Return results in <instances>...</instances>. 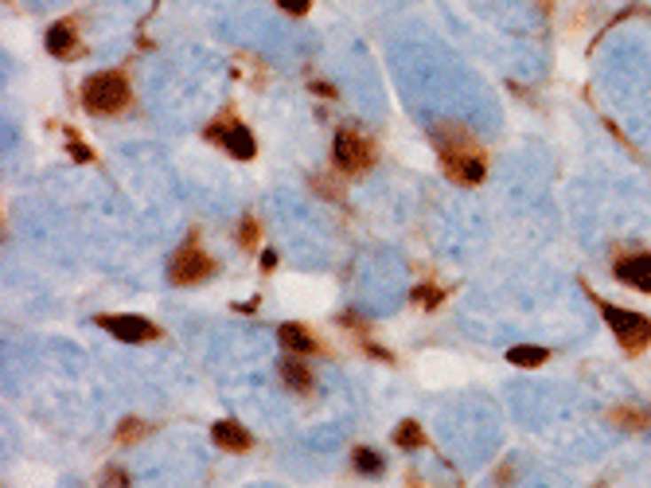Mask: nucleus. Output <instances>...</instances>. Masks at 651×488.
Here are the masks:
<instances>
[{
  "instance_id": "1",
  "label": "nucleus",
  "mask_w": 651,
  "mask_h": 488,
  "mask_svg": "<svg viewBox=\"0 0 651 488\" xmlns=\"http://www.w3.org/2000/svg\"><path fill=\"white\" fill-rule=\"evenodd\" d=\"M433 137H437V156H441V169H445L449 180L465 184V188H476L488 172L484 145L465 125H445V130H437Z\"/></svg>"
},
{
  "instance_id": "2",
  "label": "nucleus",
  "mask_w": 651,
  "mask_h": 488,
  "mask_svg": "<svg viewBox=\"0 0 651 488\" xmlns=\"http://www.w3.org/2000/svg\"><path fill=\"white\" fill-rule=\"evenodd\" d=\"M129 98H133L129 78L122 71H98L82 83V106H86V114H94V117L122 114L125 106H129Z\"/></svg>"
},
{
  "instance_id": "3",
  "label": "nucleus",
  "mask_w": 651,
  "mask_h": 488,
  "mask_svg": "<svg viewBox=\"0 0 651 488\" xmlns=\"http://www.w3.org/2000/svg\"><path fill=\"white\" fill-rule=\"evenodd\" d=\"M600 317L608 320V328H613V336L620 340V348L644 351L651 344V320L644 317V312L616 309V305H605V301H600Z\"/></svg>"
},
{
  "instance_id": "4",
  "label": "nucleus",
  "mask_w": 651,
  "mask_h": 488,
  "mask_svg": "<svg viewBox=\"0 0 651 488\" xmlns=\"http://www.w3.org/2000/svg\"><path fill=\"white\" fill-rule=\"evenodd\" d=\"M215 270H219V262H215L211 254L200 247V239H187L184 247L172 254L168 278H172L176 286H195V281H207V278H211Z\"/></svg>"
},
{
  "instance_id": "5",
  "label": "nucleus",
  "mask_w": 651,
  "mask_h": 488,
  "mask_svg": "<svg viewBox=\"0 0 651 488\" xmlns=\"http://www.w3.org/2000/svg\"><path fill=\"white\" fill-rule=\"evenodd\" d=\"M332 156H335V169L343 176H359L374 164V145L355 130H340L335 133V145H332Z\"/></svg>"
},
{
  "instance_id": "6",
  "label": "nucleus",
  "mask_w": 651,
  "mask_h": 488,
  "mask_svg": "<svg viewBox=\"0 0 651 488\" xmlns=\"http://www.w3.org/2000/svg\"><path fill=\"white\" fill-rule=\"evenodd\" d=\"M207 141H215V145H223L226 153L234 156V161H254V153H258V145H254V133L246 130L242 122H234L231 114H223L219 122L207 130Z\"/></svg>"
},
{
  "instance_id": "7",
  "label": "nucleus",
  "mask_w": 651,
  "mask_h": 488,
  "mask_svg": "<svg viewBox=\"0 0 651 488\" xmlns=\"http://www.w3.org/2000/svg\"><path fill=\"white\" fill-rule=\"evenodd\" d=\"M98 325L110 332L122 344H149V340H161V328L145 317H133V312H122V317H98Z\"/></svg>"
},
{
  "instance_id": "8",
  "label": "nucleus",
  "mask_w": 651,
  "mask_h": 488,
  "mask_svg": "<svg viewBox=\"0 0 651 488\" xmlns=\"http://www.w3.org/2000/svg\"><path fill=\"white\" fill-rule=\"evenodd\" d=\"M616 281L632 286L639 293H651V254H624V258L613 266Z\"/></svg>"
},
{
  "instance_id": "9",
  "label": "nucleus",
  "mask_w": 651,
  "mask_h": 488,
  "mask_svg": "<svg viewBox=\"0 0 651 488\" xmlns=\"http://www.w3.org/2000/svg\"><path fill=\"white\" fill-rule=\"evenodd\" d=\"M211 434H215V445L231 449V453H246V449L254 445V437L246 434V426L231 422V418H223V422H215V426H211Z\"/></svg>"
},
{
  "instance_id": "10",
  "label": "nucleus",
  "mask_w": 651,
  "mask_h": 488,
  "mask_svg": "<svg viewBox=\"0 0 651 488\" xmlns=\"http://www.w3.org/2000/svg\"><path fill=\"white\" fill-rule=\"evenodd\" d=\"M71 51H78V35L71 20H59V24L47 28V55L55 59H71Z\"/></svg>"
},
{
  "instance_id": "11",
  "label": "nucleus",
  "mask_w": 651,
  "mask_h": 488,
  "mask_svg": "<svg viewBox=\"0 0 651 488\" xmlns=\"http://www.w3.org/2000/svg\"><path fill=\"white\" fill-rule=\"evenodd\" d=\"M278 340H281V344L289 348V351H297V356H309V351L320 348L317 340L309 336V328H304V325H281V328H278Z\"/></svg>"
},
{
  "instance_id": "12",
  "label": "nucleus",
  "mask_w": 651,
  "mask_h": 488,
  "mask_svg": "<svg viewBox=\"0 0 651 488\" xmlns=\"http://www.w3.org/2000/svg\"><path fill=\"white\" fill-rule=\"evenodd\" d=\"M281 379H285V387L297 390V395H309L312 390V371H309V364H301V359H285Z\"/></svg>"
},
{
  "instance_id": "13",
  "label": "nucleus",
  "mask_w": 651,
  "mask_h": 488,
  "mask_svg": "<svg viewBox=\"0 0 651 488\" xmlns=\"http://www.w3.org/2000/svg\"><path fill=\"white\" fill-rule=\"evenodd\" d=\"M507 359H511L515 367H538V364H546V348L519 344V348H511V351H507Z\"/></svg>"
},
{
  "instance_id": "14",
  "label": "nucleus",
  "mask_w": 651,
  "mask_h": 488,
  "mask_svg": "<svg viewBox=\"0 0 651 488\" xmlns=\"http://www.w3.org/2000/svg\"><path fill=\"white\" fill-rule=\"evenodd\" d=\"M351 461H355V468H359V473H367V476H379L382 468H387V461H382L374 449H355Z\"/></svg>"
},
{
  "instance_id": "15",
  "label": "nucleus",
  "mask_w": 651,
  "mask_h": 488,
  "mask_svg": "<svg viewBox=\"0 0 651 488\" xmlns=\"http://www.w3.org/2000/svg\"><path fill=\"white\" fill-rule=\"evenodd\" d=\"M239 242H242V250H258V242H262L258 215H246V219H242V227H239Z\"/></svg>"
},
{
  "instance_id": "16",
  "label": "nucleus",
  "mask_w": 651,
  "mask_h": 488,
  "mask_svg": "<svg viewBox=\"0 0 651 488\" xmlns=\"http://www.w3.org/2000/svg\"><path fill=\"white\" fill-rule=\"evenodd\" d=\"M394 442H398L402 449H413V445L426 442V437H421V426L418 422H398V429H394Z\"/></svg>"
},
{
  "instance_id": "17",
  "label": "nucleus",
  "mask_w": 651,
  "mask_h": 488,
  "mask_svg": "<svg viewBox=\"0 0 651 488\" xmlns=\"http://www.w3.org/2000/svg\"><path fill=\"white\" fill-rule=\"evenodd\" d=\"M413 301H421V305H429V309H433V305H441V301H445V293L426 286V289H413Z\"/></svg>"
},
{
  "instance_id": "18",
  "label": "nucleus",
  "mask_w": 651,
  "mask_h": 488,
  "mask_svg": "<svg viewBox=\"0 0 651 488\" xmlns=\"http://www.w3.org/2000/svg\"><path fill=\"white\" fill-rule=\"evenodd\" d=\"M278 8L281 12H289V16H304L312 8V0H278Z\"/></svg>"
},
{
  "instance_id": "19",
  "label": "nucleus",
  "mask_w": 651,
  "mask_h": 488,
  "mask_svg": "<svg viewBox=\"0 0 651 488\" xmlns=\"http://www.w3.org/2000/svg\"><path fill=\"white\" fill-rule=\"evenodd\" d=\"M141 429H145V422H122V429H117V442H133V437H141Z\"/></svg>"
},
{
  "instance_id": "20",
  "label": "nucleus",
  "mask_w": 651,
  "mask_h": 488,
  "mask_svg": "<svg viewBox=\"0 0 651 488\" xmlns=\"http://www.w3.org/2000/svg\"><path fill=\"white\" fill-rule=\"evenodd\" d=\"M71 153H75V161H82V164H86V161H90V149H86V145H82V141H75V145H71Z\"/></svg>"
}]
</instances>
